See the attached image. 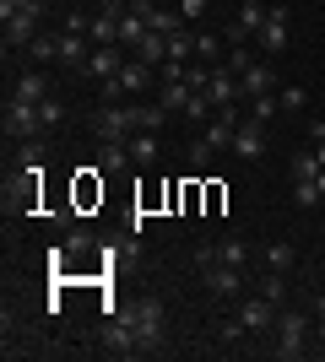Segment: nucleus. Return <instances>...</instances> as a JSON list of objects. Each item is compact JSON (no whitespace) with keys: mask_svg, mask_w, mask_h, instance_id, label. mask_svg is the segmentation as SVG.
Segmentation results:
<instances>
[{"mask_svg":"<svg viewBox=\"0 0 325 362\" xmlns=\"http://www.w3.org/2000/svg\"><path fill=\"white\" fill-rule=\"evenodd\" d=\"M38 22H44V0L28 6V11H11L6 16V49H28L38 38Z\"/></svg>","mask_w":325,"mask_h":362,"instance_id":"nucleus-7","label":"nucleus"},{"mask_svg":"<svg viewBox=\"0 0 325 362\" xmlns=\"http://www.w3.org/2000/svg\"><path fill=\"white\" fill-rule=\"evenodd\" d=\"M239 87H244V98H266V92H277L282 81H277V65L271 60H255L244 76H239Z\"/></svg>","mask_w":325,"mask_h":362,"instance_id":"nucleus-14","label":"nucleus"},{"mask_svg":"<svg viewBox=\"0 0 325 362\" xmlns=\"http://www.w3.org/2000/svg\"><path fill=\"white\" fill-rule=\"evenodd\" d=\"M22 54H28V65H55V60H60V33H55V38H49V33H38Z\"/></svg>","mask_w":325,"mask_h":362,"instance_id":"nucleus-18","label":"nucleus"},{"mask_svg":"<svg viewBox=\"0 0 325 362\" xmlns=\"http://www.w3.org/2000/svg\"><path fill=\"white\" fill-rule=\"evenodd\" d=\"M141 38H147V16L125 11V16H120V44H125V49H136Z\"/></svg>","mask_w":325,"mask_h":362,"instance_id":"nucleus-26","label":"nucleus"},{"mask_svg":"<svg viewBox=\"0 0 325 362\" xmlns=\"http://www.w3.org/2000/svg\"><path fill=\"white\" fill-rule=\"evenodd\" d=\"M206 6H212V0H179V16H185V22H195Z\"/></svg>","mask_w":325,"mask_h":362,"instance_id":"nucleus-38","label":"nucleus"},{"mask_svg":"<svg viewBox=\"0 0 325 362\" xmlns=\"http://www.w3.org/2000/svg\"><path fill=\"white\" fill-rule=\"evenodd\" d=\"M255 44L277 60L282 49L293 44V11H287V6H271V11H266V22H261V33H255Z\"/></svg>","mask_w":325,"mask_h":362,"instance_id":"nucleus-4","label":"nucleus"},{"mask_svg":"<svg viewBox=\"0 0 325 362\" xmlns=\"http://www.w3.org/2000/svg\"><path fill=\"white\" fill-rule=\"evenodd\" d=\"M125 314H130V325H136L141 351H163V341H169V314H163V303L141 298L136 308H125Z\"/></svg>","mask_w":325,"mask_h":362,"instance_id":"nucleus-1","label":"nucleus"},{"mask_svg":"<svg viewBox=\"0 0 325 362\" xmlns=\"http://www.w3.org/2000/svg\"><path fill=\"white\" fill-rule=\"evenodd\" d=\"M6 130H11L16 141H33V136H44V114H38V103L6 98Z\"/></svg>","mask_w":325,"mask_h":362,"instance_id":"nucleus-5","label":"nucleus"},{"mask_svg":"<svg viewBox=\"0 0 325 362\" xmlns=\"http://www.w3.org/2000/svg\"><path fill=\"white\" fill-rule=\"evenodd\" d=\"M163 124H169V108L163 103H136V130H163Z\"/></svg>","mask_w":325,"mask_h":362,"instance_id":"nucleus-23","label":"nucleus"},{"mask_svg":"<svg viewBox=\"0 0 325 362\" xmlns=\"http://www.w3.org/2000/svg\"><path fill=\"white\" fill-rule=\"evenodd\" d=\"M38 114H44V130H55V124L65 119V103H60V98H44V103H38Z\"/></svg>","mask_w":325,"mask_h":362,"instance_id":"nucleus-35","label":"nucleus"},{"mask_svg":"<svg viewBox=\"0 0 325 362\" xmlns=\"http://www.w3.org/2000/svg\"><path fill=\"white\" fill-rule=\"evenodd\" d=\"M130 157H136V168H157L163 163V141H157L152 130H136V136H130Z\"/></svg>","mask_w":325,"mask_h":362,"instance_id":"nucleus-15","label":"nucleus"},{"mask_svg":"<svg viewBox=\"0 0 325 362\" xmlns=\"http://www.w3.org/2000/svg\"><path fill=\"white\" fill-rule=\"evenodd\" d=\"M249 65H255V54H249L244 44H228V71H233V76H244Z\"/></svg>","mask_w":325,"mask_h":362,"instance_id":"nucleus-32","label":"nucleus"},{"mask_svg":"<svg viewBox=\"0 0 325 362\" xmlns=\"http://www.w3.org/2000/svg\"><path fill=\"white\" fill-rule=\"evenodd\" d=\"M293 179H314V173H320V157H314V146H304V151H293Z\"/></svg>","mask_w":325,"mask_h":362,"instance_id":"nucleus-29","label":"nucleus"},{"mask_svg":"<svg viewBox=\"0 0 325 362\" xmlns=\"http://www.w3.org/2000/svg\"><path fill=\"white\" fill-rule=\"evenodd\" d=\"M266 11H271L266 0H244V6H239V22H233V33H228V44H249V38L261 33Z\"/></svg>","mask_w":325,"mask_h":362,"instance_id":"nucleus-12","label":"nucleus"},{"mask_svg":"<svg viewBox=\"0 0 325 362\" xmlns=\"http://www.w3.org/2000/svg\"><path fill=\"white\" fill-rule=\"evenodd\" d=\"M314 157H320V168H325V141H314Z\"/></svg>","mask_w":325,"mask_h":362,"instance_id":"nucleus-40","label":"nucleus"},{"mask_svg":"<svg viewBox=\"0 0 325 362\" xmlns=\"http://www.w3.org/2000/svg\"><path fill=\"white\" fill-rule=\"evenodd\" d=\"M125 65V44H98L93 54H87V65H81V76H93V81H114Z\"/></svg>","mask_w":325,"mask_h":362,"instance_id":"nucleus-10","label":"nucleus"},{"mask_svg":"<svg viewBox=\"0 0 325 362\" xmlns=\"http://www.w3.org/2000/svg\"><path fill=\"white\" fill-rule=\"evenodd\" d=\"M293 259H298V249H293L287 238L266 243V271H293Z\"/></svg>","mask_w":325,"mask_h":362,"instance_id":"nucleus-20","label":"nucleus"},{"mask_svg":"<svg viewBox=\"0 0 325 362\" xmlns=\"http://www.w3.org/2000/svg\"><path fill=\"white\" fill-rule=\"evenodd\" d=\"M195 98V92L185 87V81H163V92H157V103L169 108V114H185V103Z\"/></svg>","mask_w":325,"mask_h":362,"instance_id":"nucleus-21","label":"nucleus"},{"mask_svg":"<svg viewBox=\"0 0 325 362\" xmlns=\"http://www.w3.org/2000/svg\"><path fill=\"white\" fill-rule=\"evenodd\" d=\"M147 28H152V33H163V38H169V33H179V28H185V16H179V11H163V6H157V11H152V22H147Z\"/></svg>","mask_w":325,"mask_h":362,"instance_id":"nucleus-30","label":"nucleus"},{"mask_svg":"<svg viewBox=\"0 0 325 362\" xmlns=\"http://www.w3.org/2000/svg\"><path fill=\"white\" fill-rule=\"evenodd\" d=\"M239 319H244L249 335H266L271 325H277V303L266 298V292H255V298H239Z\"/></svg>","mask_w":325,"mask_h":362,"instance_id":"nucleus-9","label":"nucleus"},{"mask_svg":"<svg viewBox=\"0 0 325 362\" xmlns=\"http://www.w3.org/2000/svg\"><path fill=\"white\" fill-rule=\"evenodd\" d=\"M136 60H147V65H163V60H169V38L147 28V38L136 44Z\"/></svg>","mask_w":325,"mask_h":362,"instance_id":"nucleus-19","label":"nucleus"},{"mask_svg":"<svg viewBox=\"0 0 325 362\" xmlns=\"http://www.w3.org/2000/svg\"><path fill=\"white\" fill-rule=\"evenodd\" d=\"M249 114L271 124V114H282V108H277V92H266V98H249Z\"/></svg>","mask_w":325,"mask_h":362,"instance_id":"nucleus-33","label":"nucleus"},{"mask_svg":"<svg viewBox=\"0 0 325 362\" xmlns=\"http://www.w3.org/2000/svg\"><path fill=\"white\" fill-rule=\"evenodd\" d=\"M304 103H309V92H304V87H277V108H282V114H304Z\"/></svg>","mask_w":325,"mask_h":362,"instance_id":"nucleus-28","label":"nucleus"},{"mask_svg":"<svg viewBox=\"0 0 325 362\" xmlns=\"http://www.w3.org/2000/svg\"><path fill=\"white\" fill-rule=\"evenodd\" d=\"M266 141H271L266 119H255V114H249V119L233 130V157H244V163H261V157H266Z\"/></svg>","mask_w":325,"mask_h":362,"instance_id":"nucleus-6","label":"nucleus"},{"mask_svg":"<svg viewBox=\"0 0 325 362\" xmlns=\"http://www.w3.org/2000/svg\"><path fill=\"white\" fill-rule=\"evenodd\" d=\"M93 130H98V141H130V136H136V103L93 108Z\"/></svg>","mask_w":325,"mask_h":362,"instance_id":"nucleus-3","label":"nucleus"},{"mask_svg":"<svg viewBox=\"0 0 325 362\" xmlns=\"http://www.w3.org/2000/svg\"><path fill=\"white\" fill-rule=\"evenodd\" d=\"M103 351H108V357H136V351H141L130 314H114V319H108V330H103Z\"/></svg>","mask_w":325,"mask_h":362,"instance_id":"nucleus-8","label":"nucleus"},{"mask_svg":"<svg viewBox=\"0 0 325 362\" xmlns=\"http://www.w3.org/2000/svg\"><path fill=\"white\" fill-rule=\"evenodd\" d=\"M87 38H93V44H120V16L98 6V16L87 22Z\"/></svg>","mask_w":325,"mask_h":362,"instance_id":"nucleus-17","label":"nucleus"},{"mask_svg":"<svg viewBox=\"0 0 325 362\" xmlns=\"http://www.w3.org/2000/svg\"><path fill=\"white\" fill-rule=\"evenodd\" d=\"M190 54H195V33H190V22H185L179 33H169V60L190 65Z\"/></svg>","mask_w":325,"mask_h":362,"instance_id":"nucleus-22","label":"nucleus"},{"mask_svg":"<svg viewBox=\"0 0 325 362\" xmlns=\"http://www.w3.org/2000/svg\"><path fill=\"white\" fill-rule=\"evenodd\" d=\"M222 44H228L222 33H195V54H201V60H217V54H222Z\"/></svg>","mask_w":325,"mask_h":362,"instance_id":"nucleus-31","label":"nucleus"},{"mask_svg":"<svg viewBox=\"0 0 325 362\" xmlns=\"http://www.w3.org/2000/svg\"><path fill=\"white\" fill-rule=\"evenodd\" d=\"M309 351V314H298V308H277V357L293 362Z\"/></svg>","mask_w":325,"mask_h":362,"instance_id":"nucleus-2","label":"nucleus"},{"mask_svg":"<svg viewBox=\"0 0 325 362\" xmlns=\"http://www.w3.org/2000/svg\"><path fill=\"white\" fill-rule=\"evenodd\" d=\"M206 98H212L217 108H233L239 98H244V87H239V76H233L228 65H217V71H212V81H206Z\"/></svg>","mask_w":325,"mask_h":362,"instance_id":"nucleus-13","label":"nucleus"},{"mask_svg":"<svg viewBox=\"0 0 325 362\" xmlns=\"http://www.w3.org/2000/svg\"><path fill=\"white\" fill-rule=\"evenodd\" d=\"M261 292H266V298H271V303H282V298H287V281H282V271H266Z\"/></svg>","mask_w":325,"mask_h":362,"instance_id":"nucleus-36","label":"nucleus"},{"mask_svg":"<svg viewBox=\"0 0 325 362\" xmlns=\"http://www.w3.org/2000/svg\"><path fill=\"white\" fill-rule=\"evenodd\" d=\"M212 157H217V151H212V146H206V141H201V136L190 141V168H212Z\"/></svg>","mask_w":325,"mask_h":362,"instance_id":"nucleus-37","label":"nucleus"},{"mask_svg":"<svg viewBox=\"0 0 325 362\" xmlns=\"http://www.w3.org/2000/svg\"><path fill=\"white\" fill-rule=\"evenodd\" d=\"M49 87H55V81H49V65H28V71L11 81V98H22V103H44Z\"/></svg>","mask_w":325,"mask_h":362,"instance_id":"nucleus-11","label":"nucleus"},{"mask_svg":"<svg viewBox=\"0 0 325 362\" xmlns=\"http://www.w3.org/2000/svg\"><path fill=\"white\" fill-rule=\"evenodd\" d=\"M314 319H320V325H325V292H320V298H314Z\"/></svg>","mask_w":325,"mask_h":362,"instance_id":"nucleus-39","label":"nucleus"},{"mask_svg":"<svg viewBox=\"0 0 325 362\" xmlns=\"http://www.w3.org/2000/svg\"><path fill=\"white\" fill-rule=\"evenodd\" d=\"M130 163H136V157H130V141H103V146H98V168H103V173H125Z\"/></svg>","mask_w":325,"mask_h":362,"instance_id":"nucleus-16","label":"nucleus"},{"mask_svg":"<svg viewBox=\"0 0 325 362\" xmlns=\"http://www.w3.org/2000/svg\"><path fill=\"white\" fill-rule=\"evenodd\" d=\"M320 200H325L320 179H293V206L298 211H309V206H320Z\"/></svg>","mask_w":325,"mask_h":362,"instance_id":"nucleus-24","label":"nucleus"},{"mask_svg":"<svg viewBox=\"0 0 325 362\" xmlns=\"http://www.w3.org/2000/svg\"><path fill=\"white\" fill-rule=\"evenodd\" d=\"M212 249H217L222 265H239V271H244V259H249V243L244 238H222V243H212Z\"/></svg>","mask_w":325,"mask_h":362,"instance_id":"nucleus-25","label":"nucleus"},{"mask_svg":"<svg viewBox=\"0 0 325 362\" xmlns=\"http://www.w3.org/2000/svg\"><path fill=\"white\" fill-rule=\"evenodd\" d=\"M212 114H217V103L206 98V92H195V98L185 103V119H190V124H212Z\"/></svg>","mask_w":325,"mask_h":362,"instance_id":"nucleus-27","label":"nucleus"},{"mask_svg":"<svg viewBox=\"0 0 325 362\" xmlns=\"http://www.w3.org/2000/svg\"><path fill=\"white\" fill-rule=\"evenodd\" d=\"M206 81H212V65H185V87L190 92H206Z\"/></svg>","mask_w":325,"mask_h":362,"instance_id":"nucleus-34","label":"nucleus"}]
</instances>
